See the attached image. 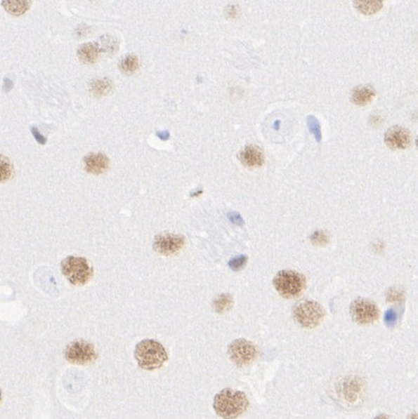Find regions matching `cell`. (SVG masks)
I'll return each mask as SVG.
<instances>
[{"mask_svg":"<svg viewBox=\"0 0 418 419\" xmlns=\"http://www.w3.org/2000/svg\"><path fill=\"white\" fill-rule=\"evenodd\" d=\"M250 401L245 393L233 388H226L214 398V410L223 419H236L245 413Z\"/></svg>","mask_w":418,"mask_h":419,"instance_id":"6da1fadb","label":"cell"},{"mask_svg":"<svg viewBox=\"0 0 418 419\" xmlns=\"http://www.w3.org/2000/svg\"><path fill=\"white\" fill-rule=\"evenodd\" d=\"M135 358L140 368L153 371L162 367L167 362L169 356L164 346L157 340H145L136 346Z\"/></svg>","mask_w":418,"mask_h":419,"instance_id":"7a4b0ae2","label":"cell"},{"mask_svg":"<svg viewBox=\"0 0 418 419\" xmlns=\"http://www.w3.org/2000/svg\"><path fill=\"white\" fill-rule=\"evenodd\" d=\"M60 270L70 284L74 286L87 284L94 273L87 258L74 255L64 258L60 262Z\"/></svg>","mask_w":418,"mask_h":419,"instance_id":"3957f363","label":"cell"},{"mask_svg":"<svg viewBox=\"0 0 418 419\" xmlns=\"http://www.w3.org/2000/svg\"><path fill=\"white\" fill-rule=\"evenodd\" d=\"M273 285L282 297L294 298L303 292L306 280L303 275L296 271L282 270L274 278Z\"/></svg>","mask_w":418,"mask_h":419,"instance_id":"277c9868","label":"cell"},{"mask_svg":"<svg viewBox=\"0 0 418 419\" xmlns=\"http://www.w3.org/2000/svg\"><path fill=\"white\" fill-rule=\"evenodd\" d=\"M294 321L301 327L313 328L318 327L325 317V310L321 305L314 300H301L294 305Z\"/></svg>","mask_w":418,"mask_h":419,"instance_id":"5b68a950","label":"cell"},{"mask_svg":"<svg viewBox=\"0 0 418 419\" xmlns=\"http://www.w3.org/2000/svg\"><path fill=\"white\" fill-rule=\"evenodd\" d=\"M65 358L75 365H87L94 362L98 353L92 343L86 340H75L65 347Z\"/></svg>","mask_w":418,"mask_h":419,"instance_id":"8992f818","label":"cell"},{"mask_svg":"<svg viewBox=\"0 0 418 419\" xmlns=\"http://www.w3.org/2000/svg\"><path fill=\"white\" fill-rule=\"evenodd\" d=\"M350 314L359 325H369L379 318V308L377 303L367 298H357L350 305Z\"/></svg>","mask_w":418,"mask_h":419,"instance_id":"52a82bcc","label":"cell"},{"mask_svg":"<svg viewBox=\"0 0 418 419\" xmlns=\"http://www.w3.org/2000/svg\"><path fill=\"white\" fill-rule=\"evenodd\" d=\"M228 355L236 366L243 367L253 362L258 356V350L251 341L238 338L229 345Z\"/></svg>","mask_w":418,"mask_h":419,"instance_id":"ba28073f","label":"cell"},{"mask_svg":"<svg viewBox=\"0 0 418 419\" xmlns=\"http://www.w3.org/2000/svg\"><path fill=\"white\" fill-rule=\"evenodd\" d=\"M185 238L172 233H162L156 236L153 249L163 255H173L180 252L185 246Z\"/></svg>","mask_w":418,"mask_h":419,"instance_id":"9c48e42d","label":"cell"},{"mask_svg":"<svg viewBox=\"0 0 418 419\" xmlns=\"http://www.w3.org/2000/svg\"><path fill=\"white\" fill-rule=\"evenodd\" d=\"M410 133L409 130L401 126H394L387 130L384 135L385 144L393 149H405L410 144Z\"/></svg>","mask_w":418,"mask_h":419,"instance_id":"30bf717a","label":"cell"},{"mask_svg":"<svg viewBox=\"0 0 418 419\" xmlns=\"http://www.w3.org/2000/svg\"><path fill=\"white\" fill-rule=\"evenodd\" d=\"M239 159L244 166L252 168H259L264 164V154L263 150L256 145H246L241 152L239 153Z\"/></svg>","mask_w":418,"mask_h":419,"instance_id":"8fae6325","label":"cell"},{"mask_svg":"<svg viewBox=\"0 0 418 419\" xmlns=\"http://www.w3.org/2000/svg\"><path fill=\"white\" fill-rule=\"evenodd\" d=\"M83 162H84L85 170L93 175L103 174L110 166V159L103 153H90L85 157Z\"/></svg>","mask_w":418,"mask_h":419,"instance_id":"7c38bea8","label":"cell"},{"mask_svg":"<svg viewBox=\"0 0 418 419\" xmlns=\"http://www.w3.org/2000/svg\"><path fill=\"white\" fill-rule=\"evenodd\" d=\"M375 96L374 88L371 85H360L352 91V102L357 105H366L372 101Z\"/></svg>","mask_w":418,"mask_h":419,"instance_id":"4fadbf2b","label":"cell"},{"mask_svg":"<svg viewBox=\"0 0 418 419\" xmlns=\"http://www.w3.org/2000/svg\"><path fill=\"white\" fill-rule=\"evenodd\" d=\"M100 49L97 44H85L78 49L77 56L84 64H93L99 57Z\"/></svg>","mask_w":418,"mask_h":419,"instance_id":"5bb4252c","label":"cell"},{"mask_svg":"<svg viewBox=\"0 0 418 419\" xmlns=\"http://www.w3.org/2000/svg\"><path fill=\"white\" fill-rule=\"evenodd\" d=\"M113 84L107 79H95L91 82L90 90L95 96L102 97L112 91Z\"/></svg>","mask_w":418,"mask_h":419,"instance_id":"9a60e30c","label":"cell"},{"mask_svg":"<svg viewBox=\"0 0 418 419\" xmlns=\"http://www.w3.org/2000/svg\"><path fill=\"white\" fill-rule=\"evenodd\" d=\"M30 4L32 2L30 1H4V9L6 10L8 13L14 15V16H20L26 13L27 10L30 9Z\"/></svg>","mask_w":418,"mask_h":419,"instance_id":"2e32d148","label":"cell"},{"mask_svg":"<svg viewBox=\"0 0 418 419\" xmlns=\"http://www.w3.org/2000/svg\"><path fill=\"white\" fill-rule=\"evenodd\" d=\"M355 7L362 13L372 15L379 12L384 6L382 1H355Z\"/></svg>","mask_w":418,"mask_h":419,"instance_id":"e0dca14e","label":"cell"},{"mask_svg":"<svg viewBox=\"0 0 418 419\" xmlns=\"http://www.w3.org/2000/svg\"><path fill=\"white\" fill-rule=\"evenodd\" d=\"M119 67L123 74H133L138 67V57L135 55H127V56L122 58L120 60Z\"/></svg>","mask_w":418,"mask_h":419,"instance_id":"ac0fdd59","label":"cell"},{"mask_svg":"<svg viewBox=\"0 0 418 419\" xmlns=\"http://www.w3.org/2000/svg\"><path fill=\"white\" fill-rule=\"evenodd\" d=\"M233 305V297L229 293H223L214 300V308L218 313H224L230 310Z\"/></svg>","mask_w":418,"mask_h":419,"instance_id":"d6986e66","label":"cell"},{"mask_svg":"<svg viewBox=\"0 0 418 419\" xmlns=\"http://www.w3.org/2000/svg\"><path fill=\"white\" fill-rule=\"evenodd\" d=\"M13 165L6 157L0 154V184L11 179Z\"/></svg>","mask_w":418,"mask_h":419,"instance_id":"ffe728a7","label":"cell"},{"mask_svg":"<svg viewBox=\"0 0 418 419\" xmlns=\"http://www.w3.org/2000/svg\"><path fill=\"white\" fill-rule=\"evenodd\" d=\"M307 125H308L309 130L312 134L314 135L315 139L320 142L322 140L321 124L314 115H309L306 119Z\"/></svg>","mask_w":418,"mask_h":419,"instance_id":"44dd1931","label":"cell"},{"mask_svg":"<svg viewBox=\"0 0 418 419\" xmlns=\"http://www.w3.org/2000/svg\"><path fill=\"white\" fill-rule=\"evenodd\" d=\"M117 46L118 44L117 40L110 36H103L102 39H100V45H98L100 50L110 52H115V50L117 49Z\"/></svg>","mask_w":418,"mask_h":419,"instance_id":"7402d4cb","label":"cell"},{"mask_svg":"<svg viewBox=\"0 0 418 419\" xmlns=\"http://www.w3.org/2000/svg\"><path fill=\"white\" fill-rule=\"evenodd\" d=\"M247 255H238V257L233 258L230 262H228L229 267L234 271H239L241 270L242 268L245 267L247 263Z\"/></svg>","mask_w":418,"mask_h":419,"instance_id":"603a6c76","label":"cell"},{"mask_svg":"<svg viewBox=\"0 0 418 419\" xmlns=\"http://www.w3.org/2000/svg\"><path fill=\"white\" fill-rule=\"evenodd\" d=\"M311 240L313 241L316 245H323L328 242L329 237L325 232H316L312 235Z\"/></svg>","mask_w":418,"mask_h":419,"instance_id":"cb8c5ba5","label":"cell"},{"mask_svg":"<svg viewBox=\"0 0 418 419\" xmlns=\"http://www.w3.org/2000/svg\"><path fill=\"white\" fill-rule=\"evenodd\" d=\"M403 298H404V293H403V291L398 290V288H391L387 293V300L389 302H398V300H401Z\"/></svg>","mask_w":418,"mask_h":419,"instance_id":"d4e9b609","label":"cell"},{"mask_svg":"<svg viewBox=\"0 0 418 419\" xmlns=\"http://www.w3.org/2000/svg\"><path fill=\"white\" fill-rule=\"evenodd\" d=\"M397 321V312L395 310H390L387 311L386 314H385V322H386L387 325L389 327L391 326H394L395 323Z\"/></svg>","mask_w":418,"mask_h":419,"instance_id":"484cf974","label":"cell"},{"mask_svg":"<svg viewBox=\"0 0 418 419\" xmlns=\"http://www.w3.org/2000/svg\"><path fill=\"white\" fill-rule=\"evenodd\" d=\"M30 131H32V134L34 135V139L37 140V142H39L40 145L46 144V138L44 137V135L40 134L37 127L30 128Z\"/></svg>","mask_w":418,"mask_h":419,"instance_id":"4316f807","label":"cell"},{"mask_svg":"<svg viewBox=\"0 0 418 419\" xmlns=\"http://www.w3.org/2000/svg\"><path fill=\"white\" fill-rule=\"evenodd\" d=\"M229 220H231L235 225H243V218H242L241 215L236 212H231L228 214Z\"/></svg>","mask_w":418,"mask_h":419,"instance_id":"83f0119b","label":"cell"},{"mask_svg":"<svg viewBox=\"0 0 418 419\" xmlns=\"http://www.w3.org/2000/svg\"><path fill=\"white\" fill-rule=\"evenodd\" d=\"M156 135H157V137H159L160 139H162V140H167L169 138V135H169V132H167V131L157 133V134H156Z\"/></svg>","mask_w":418,"mask_h":419,"instance_id":"f1b7e54d","label":"cell"},{"mask_svg":"<svg viewBox=\"0 0 418 419\" xmlns=\"http://www.w3.org/2000/svg\"><path fill=\"white\" fill-rule=\"evenodd\" d=\"M374 419H391L389 418V416L385 415H380L379 416H377V418H374Z\"/></svg>","mask_w":418,"mask_h":419,"instance_id":"f546056e","label":"cell"},{"mask_svg":"<svg viewBox=\"0 0 418 419\" xmlns=\"http://www.w3.org/2000/svg\"><path fill=\"white\" fill-rule=\"evenodd\" d=\"M407 419H417V413H412V415H410Z\"/></svg>","mask_w":418,"mask_h":419,"instance_id":"4dcf8cb0","label":"cell"},{"mask_svg":"<svg viewBox=\"0 0 418 419\" xmlns=\"http://www.w3.org/2000/svg\"><path fill=\"white\" fill-rule=\"evenodd\" d=\"M0 401H1V389H0Z\"/></svg>","mask_w":418,"mask_h":419,"instance_id":"1f68e13d","label":"cell"}]
</instances>
